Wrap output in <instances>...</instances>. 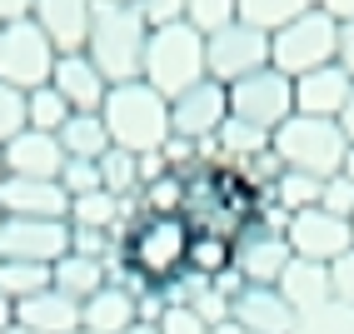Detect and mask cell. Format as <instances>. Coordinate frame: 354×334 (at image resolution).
<instances>
[{"instance_id":"obj_20","label":"cell","mask_w":354,"mask_h":334,"mask_svg":"<svg viewBox=\"0 0 354 334\" xmlns=\"http://www.w3.org/2000/svg\"><path fill=\"white\" fill-rule=\"evenodd\" d=\"M15 324H26L35 334H75L80 329V304L50 284V290H40V295L15 304Z\"/></svg>"},{"instance_id":"obj_37","label":"cell","mask_w":354,"mask_h":334,"mask_svg":"<svg viewBox=\"0 0 354 334\" xmlns=\"http://www.w3.org/2000/svg\"><path fill=\"white\" fill-rule=\"evenodd\" d=\"M160 334H209V324L195 315V309H185V304H165L160 309V319H155Z\"/></svg>"},{"instance_id":"obj_50","label":"cell","mask_w":354,"mask_h":334,"mask_svg":"<svg viewBox=\"0 0 354 334\" xmlns=\"http://www.w3.org/2000/svg\"><path fill=\"white\" fill-rule=\"evenodd\" d=\"M75 334H85V329H75Z\"/></svg>"},{"instance_id":"obj_44","label":"cell","mask_w":354,"mask_h":334,"mask_svg":"<svg viewBox=\"0 0 354 334\" xmlns=\"http://www.w3.org/2000/svg\"><path fill=\"white\" fill-rule=\"evenodd\" d=\"M339 125H344V135H349V145H354V95H349V105H344V115H339Z\"/></svg>"},{"instance_id":"obj_2","label":"cell","mask_w":354,"mask_h":334,"mask_svg":"<svg viewBox=\"0 0 354 334\" xmlns=\"http://www.w3.org/2000/svg\"><path fill=\"white\" fill-rule=\"evenodd\" d=\"M100 120L110 130L115 150L150 155L170 140V100L160 90H150L145 80H125V85H110L105 105H100Z\"/></svg>"},{"instance_id":"obj_46","label":"cell","mask_w":354,"mask_h":334,"mask_svg":"<svg viewBox=\"0 0 354 334\" xmlns=\"http://www.w3.org/2000/svg\"><path fill=\"white\" fill-rule=\"evenodd\" d=\"M125 334H160V329H155V324H145V319H140V324H130Z\"/></svg>"},{"instance_id":"obj_19","label":"cell","mask_w":354,"mask_h":334,"mask_svg":"<svg viewBox=\"0 0 354 334\" xmlns=\"http://www.w3.org/2000/svg\"><path fill=\"white\" fill-rule=\"evenodd\" d=\"M279 299L290 304V315L304 319V315H315V309H324L329 299V265H310V259H290L285 275H279Z\"/></svg>"},{"instance_id":"obj_31","label":"cell","mask_w":354,"mask_h":334,"mask_svg":"<svg viewBox=\"0 0 354 334\" xmlns=\"http://www.w3.org/2000/svg\"><path fill=\"white\" fill-rule=\"evenodd\" d=\"M40 290H50V270L45 265H6V259H0V295H6L10 304L30 299Z\"/></svg>"},{"instance_id":"obj_36","label":"cell","mask_w":354,"mask_h":334,"mask_svg":"<svg viewBox=\"0 0 354 334\" xmlns=\"http://www.w3.org/2000/svg\"><path fill=\"white\" fill-rule=\"evenodd\" d=\"M319 210L324 214H339V220H354V180L335 175L319 185Z\"/></svg>"},{"instance_id":"obj_42","label":"cell","mask_w":354,"mask_h":334,"mask_svg":"<svg viewBox=\"0 0 354 334\" xmlns=\"http://www.w3.org/2000/svg\"><path fill=\"white\" fill-rule=\"evenodd\" d=\"M319 10H329L335 20H354V0H319Z\"/></svg>"},{"instance_id":"obj_1","label":"cell","mask_w":354,"mask_h":334,"mask_svg":"<svg viewBox=\"0 0 354 334\" xmlns=\"http://www.w3.org/2000/svg\"><path fill=\"white\" fill-rule=\"evenodd\" d=\"M145 40H150V20L140 15L135 0H95V10H90V35H85V55L95 60V70L110 85L140 80Z\"/></svg>"},{"instance_id":"obj_43","label":"cell","mask_w":354,"mask_h":334,"mask_svg":"<svg viewBox=\"0 0 354 334\" xmlns=\"http://www.w3.org/2000/svg\"><path fill=\"white\" fill-rule=\"evenodd\" d=\"M10 324H15V304H10L6 295H0V334H6Z\"/></svg>"},{"instance_id":"obj_26","label":"cell","mask_w":354,"mask_h":334,"mask_svg":"<svg viewBox=\"0 0 354 334\" xmlns=\"http://www.w3.org/2000/svg\"><path fill=\"white\" fill-rule=\"evenodd\" d=\"M95 170H100V189H105V195H115V200L140 195V155L110 145V150L95 160Z\"/></svg>"},{"instance_id":"obj_35","label":"cell","mask_w":354,"mask_h":334,"mask_svg":"<svg viewBox=\"0 0 354 334\" xmlns=\"http://www.w3.org/2000/svg\"><path fill=\"white\" fill-rule=\"evenodd\" d=\"M60 189H65V200L95 195V189H100V170H95V160H65V170H60Z\"/></svg>"},{"instance_id":"obj_29","label":"cell","mask_w":354,"mask_h":334,"mask_svg":"<svg viewBox=\"0 0 354 334\" xmlns=\"http://www.w3.org/2000/svg\"><path fill=\"white\" fill-rule=\"evenodd\" d=\"M70 115H75V110L60 100V90H55V85H40V90H30V95H26V130L60 135V125L70 120Z\"/></svg>"},{"instance_id":"obj_39","label":"cell","mask_w":354,"mask_h":334,"mask_svg":"<svg viewBox=\"0 0 354 334\" xmlns=\"http://www.w3.org/2000/svg\"><path fill=\"white\" fill-rule=\"evenodd\" d=\"M140 15L150 20V30L155 26H170V20H185V0H135Z\"/></svg>"},{"instance_id":"obj_21","label":"cell","mask_w":354,"mask_h":334,"mask_svg":"<svg viewBox=\"0 0 354 334\" xmlns=\"http://www.w3.org/2000/svg\"><path fill=\"white\" fill-rule=\"evenodd\" d=\"M130 324H140V304L125 284H105L100 295H90L80 304V329L85 334H125Z\"/></svg>"},{"instance_id":"obj_38","label":"cell","mask_w":354,"mask_h":334,"mask_svg":"<svg viewBox=\"0 0 354 334\" xmlns=\"http://www.w3.org/2000/svg\"><path fill=\"white\" fill-rule=\"evenodd\" d=\"M329 295H335V304H349L354 309V250L329 265Z\"/></svg>"},{"instance_id":"obj_18","label":"cell","mask_w":354,"mask_h":334,"mask_svg":"<svg viewBox=\"0 0 354 334\" xmlns=\"http://www.w3.org/2000/svg\"><path fill=\"white\" fill-rule=\"evenodd\" d=\"M354 95V80L344 75L339 65L310 70V75L295 80V115H315V120H339L344 105Z\"/></svg>"},{"instance_id":"obj_3","label":"cell","mask_w":354,"mask_h":334,"mask_svg":"<svg viewBox=\"0 0 354 334\" xmlns=\"http://www.w3.org/2000/svg\"><path fill=\"white\" fill-rule=\"evenodd\" d=\"M140 80L150 90H160L165 100H175L180 90H190L205 80V35L185 20L170 26H155L145 40V65H140Z\"/></svg>"},{"instance_id":"obj_27","label":"cell","mask_w":354,"mask_h":334,"mask_svg":"<svg viewBox=\"0 0 354 334\" xmlns=\"http://www.w3.org/2000/svg\"><path fill=\"white\" fill-rule=\"evenodd\" d=\"M140 210L145 214H155V220H185V175H175V170H165L160 180H150V185H140Z\"/></svg>"},{"instance_id":"obj_51","label":"cell","mask_w":354,"mask_h":334,"mask_svg":"<svg viewBox=\"0 0 354 334\" xmlns=\"http://www.w3.org/2000/svg\"><path fill=\"white\" fill-rule=\"evenodd\" d=\"M0 220H6V214H0Z\"/></svg>"},{"instance_id":"obj_28","label":"cell","mask_w":354,"mask_h":334,"mask_svg":"<svg viewBox=\"0 0 354 334\" xmlns=\"http://www.w3.org/2000/svg\"><path fill=\"white\" fill-rule=\"evenodd\" d=\"M65 225L110 234L115 225H120V200H115V195H105V189H95V195H80V200H70V214H65Z\"/></svg>"},{"instance_id":"obj_34","label":"cell","mask_w":354,"mask_h":334,"mask_svg":"<svg viewBox=\"0 0 354 334\" xmlns=\"http://www.w3.org/2000/svg\"><path fill=\"white\" fill-rule=\"evenodd\" d=\"M20 130H26V95L0 80V150H6Z\"/></svg>"},{"instance_id":"obj_17","label":"cell","mask_w":354,"mask_h":334,"mask_svg":"<svg viewBox=\"0 0 354 334\" xmlns=\"http://www.w3.org/2000/svg\"><path fill=\"white\" fill-rule=\"evenodd\" d=\"M90 10H95V0H35L30 20L45 30V40H50L60 55H75V50H85Z\"/></svg>"},{"instance_id":"obj_32","label":"cell","mask_w":354,"mask_h":334,"mask_svg":"<svg viewBox=\"0 0 354 334\" xmlns=\"http://www.w3.org/2000/svg\"><path fill=\"white\" fill-rule=\"evenodd\" d=\"M234 6L240 0H185V26H195L200 35H215L234 20Z\"/></svg>"},{"instance_id":"obj_12","label":"cell","mask_w":354,"mask_h":334,"mask_svg":"<svg viewBox=\"0 0 354 334\" xmlns=\"http://www.w3.org/2000/svg\"><path fill=\"white\" fill-rule=\"evenodd\" d=\"M290 259L295 254H290L285 234H274V230L254 225V220L234 234V279H240V284H265V290H274Z\"/></svg>"},{"instance_id":"obj_9","label":"cell","mask_w":354,"mask_h":334,"mask_svg":"<svg viewBox=\"0 0 354 334\" xmlns=\"http://www.w3.org/2000/svg\"><path fill=\"white\" fill-rule=\"evenodd\" d=\"M230 120V90L220 80H200L190 90H180L170 100V135L190 140V145H209L220 135V125Z\"/></svg>"},{"instance_id":"obj_41","label":"cell","mask_w":354,"mask_h":334,"mask_svg":"<svg viewBox=\"0 0 354 334\" xmlns=\"http://www.w3.org/2000/svg\"><path fill=\"white\" fill-rule=\"evenodd\" d=\"M35 0H0V26H15V20H30Z\"/></svg>"},{"instance_id":"obj_13","label":"cell","mask_w":354,"mask_h":334,"mask_svg":"<svg viewBox=\"0 0 354 334\" xmlns=\"http://www.w3.org/2000/svg\"><path fill=\"white\" fill-rule=\"evenodd\" d=\"M0 214H6V220H65L70 200H65L60 180L6 175V180H0Z\"/></svg>"},{"instance_id":"obj_24","label":"cell","mask_w":354,"mask_h":334,"mask_svg":"<svg viewBox=\"0 0 354 334\" xmlns=\"http://www.w3.org/2000/svg\"><path fill=\"white\" fill-rule=\"evenodd\" d=\"M185 270L200 275V279H225V275H234V240H230V234L195 230V240H190V265H185Z\"/></svg>"},{"instance_id":"obj_33","label":"cell","mask_w":354,"mask_h":334,"mask_svg":"<svg viewBox=\"0 0 354 334\" xmlns=\"http://www.w3.org/2000/svg\"><path fill=\"white\" fill-rule=\"evenodd\" d=\"M295 334H354V309L349 304H335L329 299L324 309H315V315H304L295 324Z\"/></svg>"},{"instance_id":"obj_16","label":"cell","mask_w":354,"mask_h":334,"mask_svg":"<svg viewBox=\"0 0 354 334\" xmlns=\"http://www.w3.org/2000/svg\"><path fill=\"white\" fill-rule=\"evenodd\" d=\"M0 170L20 175V180H60L65 170V150L55 135H40V130H20L6 150H0Z\"/></svg>"},{"instance_id":"obj_47","label":"cell","mask_w":354,"mask_h":334,"mask_svg":"<svg viewBox=\"0 0 354 334\" xmlns=\"http://www.w3.org/2000/svg\"><path fill=\"white\" fill-rule=\"evenodd\" d=\"M344 180H354V145H349V155H344V170H339Z\"/></svg>"},{"instance_id":"obj_7","label":"cell","mask_w":354,"mask_h":334,"mask_svg":"<svg viewBox=\"0 0 354 334\" xmlns=\"http://www.w3.org/2000/svg\"><path fill=\"white\" fill-rule=\"evenodd\" d=\"M295 115V80L279 75L274 65L245 75L240 85H230V120H245L254 130H265L274 140V130Z\"/></svg>"},{"instance_id":"obj_25","label":"cell","mask_w":354,"mask_h":334,"mask_svg":"<svg viewBox=\"0 0 354 334\" xmlns=\"http://www.w3.org/2000/svg\"><path fill=\"white\" fill-rule=\"evenodd\" d=\"M315 6H319V0H240V6H234V20H245V26L274 35L279 26H290V20H299L304 10H315Z\"/></svg>"},{"instance_id":"obj_5","label":"cell","mask_w":354,"mask_h":334,"mask_svg":"<svg viewBox=\"0 0 354 334\" xmlns=\"http://www.w3.org/2000/svg\"><path fill=\"white\" fill-rule=\"evenodd\" d=\"M335 40H339V20L329 10H304L299 20H290V26H279L270 35V65L279 70V75H310V70H324L335 65Z\"/></svg>"},{"instance_id":"obj_23","label":"cell","mask_w":354,"mask_h":334,"mask_svg":"<svg viewBox=\"0 0 354 334\" xmlns=\"http://www.w3.org/2000/svg\"><path fill=\"white\" fill-rule=\"evenodd\" d=\"M55 140H60L65 160H100L110 150V130H105L100 115H70Z\"/></svg>"},{"instance_id":"obj_8","label":"cell","mask_w":354,"mask_h":334,"mask_svg":"<svg viewBox=\"0 0 354 334\" xmlns=\"http://www.w3.org/2000/svg\"><path fill=\"white\" fill-rule=\"evenodd\" d=\"M270 65V35L245 26V20H230L225 30L205 35V75L220 80L225 90L240 85L245 75H254V70Z\"/></svg>"},{"instance_id":"obj_40","label":"cell","mask_w":354,"mask_h":334,"mask_svg":"<svg viewBox=\"0 0 354 334\" xmlns=\"http://www.w3.org/2000/svg\"><path fill=\"white\" fill-rule=\"evenodd\" d=\"M335 65L354 80V20H339V40H335Z\"/></svg>"},{"instance_id":"obj_30","label":"cell","mask_w":354,"mask_h":334,"mask_svg":"<svg viewBox=\"0 0 354 334\" xmlns=\"http://www.w3.org/2000/svg\"><path fill=\"white\" fill-rule=\"evenodd\" d=\"M319 185L315 175H299V170H285L274 180V205L285 210V214H299V210H315L319 205Z\"/></svg>"},{"instance_id":"obj_22","label":"cell","mask_w":354,"mask_h":334,"mask_svg":"<svg viewBox=\"0 0 354 334\" xmlns=\"http://www.w3.org/2000/svg\"><path fill=\"white\" fill-rule=\"evenodd\" d=\"M50 284H55L60 295H70L75 304H85L90 295H100L105 284H110V270H105V259L65 254V259H55V270H50Z\"/></svg>"},{"instance_id":"obj_49","label":"cell","mask_w":354,"mask_h":334,"mask_svg":"<svg viewBox=\"0 0 354 334\" xmlns=\"http://www.w3.org/2000/svg\"><path fill=\"white\" fill-rule=\"evenodd\" d=\"M0 180H6V170H0Z\"/></svg>"},{"instance_id":"obj_6","label":"cell","mask_w":354,"mask_h":334,"mask_svg":"<svg viewBox=\"0 0 354 334\" xmlns=\"http://www.w3.org/2000/svg\"><path fill=\"white\" fill-rule=\"evenodd\" d=\"M55 60H60V50H55L50 40H45V30L35 26V20L0 26V80L15 85L20 95H30V90H40V85H50Z\"/></svg>"},{"instance_id":"obj_4","label":"cell","mask_w":354,"mask_h":334,"mask_svg":"<svg viewBox=\"0 0 354 334\" xmlns=\"http://www.w3.org/2000/svg\"><path fill=\"white\" fill-rule=\"evenodd\" d=\"M274 155L285 170L299 175H315V180H335L344 170V155H349V135L339 120H315V115H290L285 125L274 130Z\"/></svg>"},{"instance_id":"obj_11","label":"cell","mask_w":354,"mask_h":334,"mask_svg":"<svg viewBox=\"0 0 354 334\" xmlns=\"http://www.w3.org/2000/svg\"><path fill=\"white\" fill-rule=\"evenodd\" d=\"M285 240H290V254H295V259H310V265H335L339 254L354 250V225L339 220V214H324V210L315 205V210L290 214Z\"/></svg>"},{"instance_id":"obj_45","label":"cell","mask_w":354,"mask_h":334,"mask_svg":"<svg viewBox=\"0 0 354 334\" xmlns=\"http://www.w3.org/2000/svg\"><path fill=\"white\" fill-rule=\"evenodd\" d=\"M209 334H250V329H240V324H230V319H225V324H215Z\"/></svg>"},{"instance_id":"obj_52","label":"cell","mask_w":354,"mask_h":334,"mask_svg":"<svg viewBox=\"0 0 354 334\" xmlns=\"http://www.w3.org/2000/svg\"><path fill=\"white\" fill-rule=\"evenodd\" d=\"M349 225H354V220H349Z\"/></svg>"},{"instance_id":"obj_14","label":"cell","mask_w":354,"mask_h":334,"mask_svg":"<svg viewBox=\"0 0 354 334\" xmlns=\"http://www.w3.org/2000/svg\"><path fill=\"white\" fill-rule=\"evenodd\" d=\"M230 324H240L250 334H295V315L290 304L279 299V290H265V284H240L230 299Z\"/></svg>"},{"instance_id":"obj_10","label":"cell","mask_w":354,"mask_h":334,"mask_svg":"<svg viewBox=\"0 0 354 334\" xmlns=\"http://www.w3.org/2000/svg\"><path fill=\"white\" fill-rule=\"evenodd\" d=\"M70 254V225L65 220H0V259L6 265H45Z\"/></svg>"},{"instance_id":"obj_15","label":"cell","mask_w":354,"mask_h":334,"mask_svg":"<svg viewBox=\"0 0 354 334\" xmlns=\"http://www.w3.org/2000/svg\"><path fill=\"white\" fill-rule=\"evenodd\" d=\"M50 85L60 90V100L75 110V115H100V105H105V95H110V80L95 70V60H90L85 50H75V55H60L55 60V75H50Z\"/></svg>"},{"instance_id":"obj_48","label":"cell","mask_w":354,"mask_h":334,"mask_svg":"<svg viewBox=\"0 0 354 334\" xmlns=\"http://www.w3.org/2000/svg\"><path fill=\"white\" fill-rule=\"evenodd\" d=\"M6 334H35V329H26V324H10V329H6Z\"/></svg>"}]
</instances>
